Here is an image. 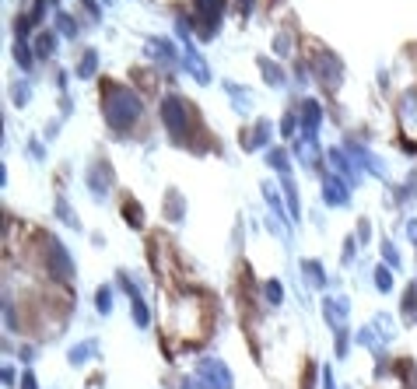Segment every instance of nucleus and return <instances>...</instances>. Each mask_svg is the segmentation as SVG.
Listing matches in <instances>:
<instances>
[{
    "instance_id": "nucleus-4",
    "label": "nucleus",
    "mask_w": 417,
    "mask_h": 389,
    "mask_svg": "<svg viewBox=\"0 0 417 389\" xmlns=\"http://www.w3.org/2000/svg\"><path fill=\"white\" fill-rule=\"evenodd\" d=\"M404 316L414 323L417 319V292H411V298H404Z\"/></svg>"
},
{
    "instance_id": "nucleus-7",
    "label": "nucleus",
    "mask_w": 417,
    "mask_h": 389,
    "mask_svg": "<svg viewBox=\"0 0 417 389\" xmlns=\"http://www.w3.org/2000/svg\"><path fill=\"white\" fill-rule=\"evenodd\" d=\"M267 294H270V301L277 305V301H281V285H277V281H270V285H267Z\"/></svg>"
},
{
    "instance_id": "nucleus-1",
    "label": "nucleus",
    "mask_w": 417,
    "mask_h": 389,
    "mask_svg": "<svg viewBox=\"0 0 417 389\" xmlns=\"http://www.w3.org/2000/svg\"><path fill=\"white\" fill-rule=\"evenodd\" d=\"M137 112H140V102H137L133 95H126V92H116L112 102H105V116L112 119V126H126V123H133Z\"/></svg>"
},
{
    "instance_id": "nucleus-2",
    "label": "nucleus",
    "mask_w": 417,
    "mask_h": 389,
    "mask_svg": "<svg viewBox=\"0 0 417 389\" xmlns=\"http://www.w3.org/2000/svg\"><path fill=\"white\" fill-rule=\"evenodd\" d=\"M197 383H200V389H231V376L217 358H204L200 372H197Z\"/></svg>"
},
{
    "instance_id": "nucleus-3",
    "label": "nucleus",
    "mask_w": 417,
    "mask_h": 389,
    "mask_svg": "<svg viewBox=\"0 0 417 389\" xmlns=\"http://www.w3.org/2000/svg\"><path fill=\"white\" fill-rule=\"evenodd\" d=\"M162 112H165V123H169L172 130H183V126H186V109H183L179 98H165Z\"/></svg>"
},
{
    "instance_id": "nucleus-8",
    "label": "nucleus",
    "mask_w": 417,
    "mask_h": 389,
    "mask_svg": "<svg viewBox=\"0 0 417 389\" xmlns=\"http://www.w3.org/2000/svg\"><path fill=\"white\" fill-rule=\"evenodd\" d=\"M99 309H102V312H109V292H99Z\"/></svg>"
},
{
    "instance_id": "nucleus-5",
    "label": "nucleus",
    "mask_w": 417,
    "mask_h": 389,
    "mask_svg": "<svg viewBox=\"0 0 417 389\" xmlns=\"http://www.w3.org/2000/svg\"><path fill=\"white\" fill-rule=\"evenodd\" d=\"M197 4H200V11H204L207 18H217V11H221L224 0H197Z\"/></svg>"
},
{
    "instance_id": "nucleus-6",
    "label": "nucleus",
    "mask_w": 417,
    "mask_h": 389,
    "mask_svg": "<svg viewBox=\"0 0 417 389\" xmlns=\"http://www.w3.org/2000/svg\"><path fill=\"white\" fill-rule=\"evenodd\" d=\"M375 285H379V288H382V292H389V288H393V281H389V274H386V270H382V267H379V270H375Z\"/></svg>"
}]
</instances>
